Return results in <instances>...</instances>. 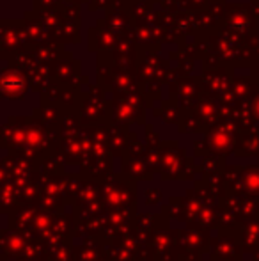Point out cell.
<instances>
[{
    "mask_svg": "<svg viewBox=\"0 0 259 261\" xmlns=\"http://www.w3.org/2000/svg\"><path fill=\"white\" fill-rule=\"evenodd\" d=\"M2 86H4V91H6V93H14V91L20 89L21 84H20V80L14 79V76H6Z\"/></svg>",
    "mask_w": 259,
    "mask_h": 261,
    "instance_id": "1",
    "label": "cell"
}]
</instances>
